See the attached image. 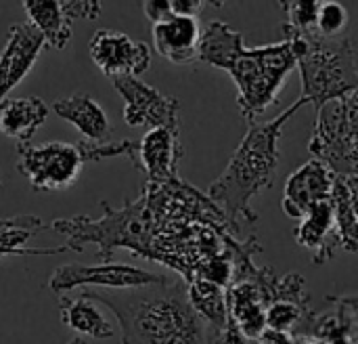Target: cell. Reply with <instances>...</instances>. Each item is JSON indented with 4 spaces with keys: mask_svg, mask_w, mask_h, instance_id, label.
I'll return each instance as SVG.
<instances>
[{
    "mask_svg": "<svg viewBox=\"0 0 358 344\" xmlns=\"http://www.w3.org/2000/svg\"><path fill=\"white\" fill-rule=\"evenodd\" d=\"M197 61L224 69L237 84V105L241 118L254 124L279 97L285 78L298 67V55L292 40L248 48L243 36L224 21H210L201 29Z\"/></svg>",
    "mask_w": 358,
    "mask_h": 344,
    "instance_id": "1",
    "label": "cell"
},
{
    "mask_svg": "<svg viewBox=\"0 0 358 344\" xmlns=\"http://www.w3.org/2000/svg\"><path fill=\"white\" fill-rule=\"evenodd\" d=\"M84 298L107 305L120 322L122 344H214V330L189 301L182 282L136 290H84Z\"/></svg>",
    "mask_w": 358,
    "mask_h": 344,
    "instance_id": "2",
    "label": "cell"
},
{
    "mask_svg": "<svg viewBox=\"0 0 358 344\" xmlns=\"http://www.w3.org/2000/svg\"><path fill=\"white\" fill-rule=\"evenodd\" d=\"M304 105L308 103L300 97L275 120L248 124V132L231 156L224 172L208 189V198L229 219V223L243 221L254 225L258 221L252 200L273 185V177L279 166L281 132Z\"/></svg>",
    "mask_w": 358,
    "mask_h": 344,
    "instance_id": "3",
    "label": "cell"
},
{
    "mask_svg": "<svg viewBox=\"0 0 358 344\" xmlns=\"http://www.w3.org/2000/svg\"><path fill=\"white\" fill-rule=\"evenodd\" d=\"M298 55L302 99L323 105L346 97L358 86V65L350 38H323L317 29L308 34L285 32Z\"/></svg>",
    "mask_w": 358,
    "mask_h": 344,
    "instance_id": "4",
    "label": "cell"
},
{
    "mask_svg": "<svg viewBox=\"0 0 358 344\" xmlns=\"http://www.w3.org/2000/svg\"><path fill=\"white\" fill-rule=\"evenodd\" d=\"M308 151L338 177H358V86L317 107Z\"/></svg>",
    "mask_w": 358,
    "mask_h": 344,
    "instance_id": "5",
    "label": "cell"
},
{
    "mask_svg": "<svg viewBox=\"0 0 358 344\" xmlns=\"http://www.w3.org/2000/svg\"><path fill=\"white\" fill-rule=\"evenodd\" d=\"M17 172L23 174L34 191H61L76 183L84 160L78 145L48 143H17Z\"/></svg>",
    "mask_w": 358,
    "mask_h": 344,
    "instance_id": "6",
    "label": "cell"
},
{
    "mask_svg": "<svg viewBox=\"0 0 358 344\" xmlns=\"http://www.w3.org/2000/svg\"><path fill=\"white\" fill-rule=\"evenodd\" d=\"M170 277L159 275V273H149L130 265H120V263H103V265H61L55 269L48 290L55 294L69 292L73 288H109V290H136V288H147V286H159L166 284Z\"/></svg>",
    "mask_w": 358,
    "mask_h": 344,
    "instance_id": "7",
    "label": "cell"
},
{
    "mask_svg": "<svg viewBox=\"0 0 358 344\" xmlns=\"http://www.w3.org/2000/svg\"><path fill=\"white\" fill-rule=\"evenodd\" d=\"M124 99V122L136 128H180V101L145 84L141 78L122 76L111 80Z\"/></svg>",
    "mask_w": 358,
    "mask_h": 344,
    "instance_id": "8",
    "label": "cell"
},
{
    "mask_svg": "<svg viewBox=\"0 0 358 344\" xmlns=\"http://www.w3.org/2000/svg\"><path fill=\"white\" fill-rule=\"evenodd\" d=\"M92 63L111 80L122 76L138 78L151 65V48L117 29H96L88 44Z\"/></svg>",
    "mask_w": 358,
    "mask_h": 344,
    "instance_id": "9",
    "label": "cell"
},
{
    "mask_svg": "<svg viewBox=\"0 0 358 344\" xmlns=\"http://www.w3.org/2000/svg\"><path fill=\"white\" fill-rule=\"evenodd\" d=\"M336 181L338 174L325 162L317 158L308 160L285 181L283 212L289 219H302L313 206L331 198Z\"/></svg>",
    "mask_w": 358,
    "mask_h": 344,
    "instance_id": "10",
    "label": "cell"
},
{
    "mask_svg": "<svg viewBox=\"0 0 358 344\" xmlns=\"http://www.w3.org/2000/svg\"><path fill=\"white\" fill-rule=\"evenodd\" d=\"M46 46L42 34L27 21L8 29L4 48L0 53V105L8 92L31 71L42 48Z\"/></svg>",
    "mask_w": 358,
    "mask_h": 344,
    "instance_id": "11",
    "label": "cell"
},
{
    "mask_svg": "<svg viewBox=\"0 0 358 344\" xmlns=\"http://www.w3.org/2000/svg\"><path fill=\"white\" fill-rule=\"evenodd\" d=\"M178 132L168 128L147 130L138 141V166L149 174L151 183H174L178 179V162L182 158Z\"/></svg>",
    "mask_w": 358,
    "mask_h": 344,
    "instance_id": "12",
    "label": "cell"
},
{
    "mask_svg": "<svg viewBox=\"0 0 358 344\" xmlns=\"http://www.w3.org/2000/svg\"><path fill=\"white\" fill-rule=\"evenodd\" d=\"M331 200V198H329ZM321 202L313 206L298 223L294 235L296 242L313 252V263L323 265L331 261L338 252L340 246V235L336 229V219H334V208L331 202Z\"/></svg>",
    "mask_w": 358,
    "mask_h": 344,
    "instance_id": "13",
    "label": "cell"
},
{
    "mask_svg": "<svg viewBox=\"0 0 358 344\" xmlns=\"http://www.w3.org/2000/svg\"><path fill=\"white\" fill-rule=\"evenodd\" d=\"M153 46L155 50L176 63L187 65L197 61V48L201 38V27L195 17H178L172 15L170 19L153 25Z\"/></svg>",
    "mask_w": 358,
    "mask_h": 344,
    "instance_id": "14",
    "label": "cell"
},
{
    "mask_svg": "<svg viewBox=\"0 0 358 344\" xmlns=\"http://www.w3.org/2000/svg\"><path fill=\"white\" fill-rule=\"evenodd\" d=\"M229 319L237 326L245 340H260L266 332V305L252 280L235 282L227 290Z\"/></svg>",
    "mask_w": 358,
    "mask_h": 344,
    "instance_id": "15",
    "label": "cell"
},
{
    "mask_svg": "<svg viewBox=\"0 0 358 344\" xmlns=\"http://www.w3.org/2000/svg\"><path fill=\"white\" fill-rule=\"evenodd\" d=\"M50 109L59 118L69 122L73 128H78L82 132V137H86V141L107 143L111 139L109 118H107L105 109L90 95L73 92L65 99H57L50 105Z\"/></svg>",
    "mask_w": 358,
    "mask_h": 344,
    "instance_id": "16",
    "label": "cell"
},
{
    "mask_svg": "<svg viewBox=\"0 0 358 344\" xmlns=\"http://www.w3.org/2000/svg\"><path fill=\"white\" fill-rule=\"evenodd\" d=\"M46 118L48 105L40 97L6 99L0 105V132L19 143H27Z\"/></svg>",
    "mask_w": 358,
    "mask_h": 344,
    "instance_id": "17",
    "label": "cell"
},
{
    "mask_svg": "<svg viewBox=\"0 0 358 344\" xmlns=\"http://www.w3.org/2000/svg\"><path fill=\"white\" fill-rule=\"evenodd\" d=\"M23 8L48 46L61 50L71 42L73 21L65 13L63 0H23Z\"/></svg>",
    "mask_w": 358,
    "mask_h": 344,
    "instance_id": "18",
    "label": "cell"
},
{
    "mask_svg": "<svg viewBox=\"0 0 358 344\" xmlns=\"http://www.w3.org/2000/svg\"><path fill=\"white\" fill-rule=\"evenodd\" d=\"M59 311H61V322L69 330H73L82 336H88L94 340H107V338L115 336L113 324L103 315V311L90 298L63 296L59 301Z\"/></svg>",
    "mask_w": 358,
    "mask_h": 344,
    "instance_id": "19",
    "label": "cell"
},
{
    "mask_svg": "<svg viewBox=\"0 0 358 344\" xmlns=\"http://www.w3.org/2000/svg\"><path fill=\"white\" fill-rule=\"evenodd\" d=\"M187 292L193 309L201 315V319L214 332H222L229 324L227 290L206 280H193L187 284Z\"/></svg>",
    "mask_w": 358,
    "mask_h": 344,
    "instance_id": "20",
    "label": "cell"
},
{
    "mask_svg": "<svg viewBox=\"0 0 358 344\" xmlns=\"http://www.w3.org/2000/svg\"><path fill=\"white\" fill-rule=\"evenodd\" d=\"M331 208L336 219V229L340 235V246L346 252H358V219L350 204L348 185L344 177H338L331 193Z\"/></svg>",
    "mask_w": 358,
    "mask_h": 344,
    "instance_id": "21",
    "label": "cell"
},
{
    "mask_svg": "<svg viewBox=\"0 0 358 344\" xmlns=\"http://www.w3.org/2000/svg\"><path fill=\"white\" fill-rule=\"evenodd\" d=\"M279 4L287 13V23H285L283 32L308 34V32L317 29L321 0H283Z\"/></svg>",
    "mask_w": 358,
    "mask_h": 344,
    "instance_id": "22",
    "label": "cell"
},
{
    "mask_svg": "<svg viewBox=\"0 0 358 344\" xmlns=\"http://www.w3.org/2000/svg\"><path fill=\"white\" fill-rule=\"evenodd\" d=\"M308 315H315V313H310V309H304L296 303H289V301L273 303L266 309V330L289 334V330L296 328Z\"/></svg>",
    "mask_w": 358,
    "mask_h": 344,
    "instance_id": "23",
    "label": "cell"
},
{
    "mask_svg": "<svg viewBox=\"0 0 358 344\" xmlns=\"http://www.w3.org/2000/svg\"><path fill=\"white\" fill-rule=\"evenodd\" d=\"M346 25H348L346 6L336 0H321V8L317 17V32L323 38H340Z\"/></svg>",
    "mask_w": 358,
    "mask_h": 344,
    "instance_id": "24",
    "label": "cell"
},
{
    "mask_svg": "<svg viewBox=\"0 0 358 344\" xmlns=\"http://www.w3.org/2000/svg\"><path fill=\"white\" fill-rule=\"evenodd\" d=\"M63 6H65V13L71 17V21L76 19H86V21H92L101 15V2L96 0H63Z\"/></svg>",
    "mask_w": 358,
    "mask_h": 344,
    "instance_id": "25",
    "label": "cell"
},
{
    "mask_svg": "<svg viewBox=\"0 0 358 344\" xmlns=\"http://www.w3.org/2000/svg\"><path fill=\"white\" fill-rule=\"evenodd\" d=\"M143 11H145L147 19L153 21V25L172 17L170 0H147V2H143Z\"/></svg>",
    "mask_w": 358,
    "mask_h": 344,
    "instance_id": "26",
    "label": "cell"
},
{
    "mask_svg": "<svg viewBox=\"0 0 358 344\" xmlns=\"http://www.w3.org/2000/svg\"><path fill=\"white\" fill-rule=\"evenodd\" d=\"M172 4V15L178 17H195L208 6V4H216V2H206V0H170Z\"/></svg>",
    "mask_w": 358,
    "mask_h": 344,
    "instance_id": "27",
    "label": "cell"
},
{
    "mask_svg": "<svg viewBox=\"0 0 358 344\" xmlns=\"http://www.w3.org/2000/svg\"><path fill=\"white\" fill-rule=\"evenodd\" d=\"M346 179V185H348V195H350V204H352V210L358 219V177H344Z\"/></svg>",
    "mask_w": 358,
    "mask_h": 344,
    "instance_id": "28",
    "label": "cell"
},
{
    "mask_svg": "<svg viewBox=\"0 0 358 344\" xmlns=\"http://www.w3.org/2000/svg\"><path fill=\"white\" fill-rule=\"evenodd\" d=\"M292 344H323L321 340H317L315 336H296Z\"/></svg>",
    "mask_w": 358,
    "mask_h": 344,
    "instance_id": "29",
    "label": "cell"
},
{
    "mask_svg": "<svg viewBox=\"0 0 358 344\" xmlns=\"http://www.w3.org/2000/svg\"><path fill=\"white\" fill-rule=\"evenodd\" d=\"M10 221H13V219H0V229L6 227V225H10Z\"/></svg>",
    "mask_w": 358,
    "mask_h": 344,
    "instance_id": "30",
    "label": "cell"
},
{
    "mask_svg": "<svg viewBox=\"0 0 358 344\" xmlns=\"http://www.w3.org/2000/svg\"><path fill=\"white\" fill-rule=\"evenodd\" d=\"M69 344H86V343H84V340H80V338H73Z\"/></svg>",
    "mask_w": 358,
    "mask_h": 344,
    "instance_id": "31",
    "label": "cell"
},
{
    "mask_svg": "<svg viewBox=\"0 0 358 344\" xmlns=\"http://www.w3.org/2000/svg\"><path fill=\"white\" fill-rule=\"evenodd\" d=\"M352 344H358V334H352Z\"/></svg>",
    "mask_w": 358,
    "mask_h": 344,
    "instance_id": "32",
    "label": "cell"
},
{
    "mask_svg": "<svg viewBox=\"0 0 358 344\" xmlns=\"http://www.w3.org/2000/svg\"><path fill=\"white\" fill-rule=\"evenodd\" d=\"M0 187H2V183H0Z\"/></svg>",
    "mask_w": 358,
    "mask_h": 344,
    "instance_id": "33",
    "label": "cell"
}]
</instances>
